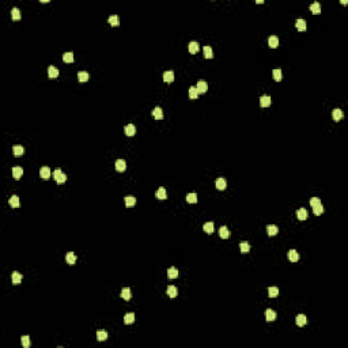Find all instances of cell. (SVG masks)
I'll return each mask as SVG.
<instances>
[{
    "label": "cell",
    "instance_id": "8fae6325",
    "mask_svg": "<svg viewBox=\"0 0 348 348\" xmlns=\"http://www.w3.org/2000/svg\"><path fill=\"white\" fill-rule=\"evenodd\" d=\"M152 117L155 118V120H162V118H163V110H162L159 106H156L155 109L152 110Z\"/></svg>",
    "mask_w": 348,
    "mask_h": 348
},
{
    "label": "cell",
    "instance_id": "e0dca14e",
    "mask_svg": "<svg viewBox=\"0 0 348 348\" xmlns=\"http://www.w3.org/2000/svg\"><path fill=\"white\" fill-rule=\"evenodd\" d=\"M271 97L269 95H263L260 98V105H261V107H268L269 105H271Z\"/></svg>",
    "mask_w": 348,
    "mask_h": 348
},
{
    "label": "cell",
    "instance_id": "d6a6232c",
    "mask_svg": "<svg viewBox=\"0 0 348 348\" xmlns=\"http://www.w3.org/2000/svg\"><path fill=\"white\" fill-rule=\"evenodd\" d=\"M203 230L206 231L207 234H212V233H214V230H215V228H214V223H212V222H207L206 225L203 226Z\"/></svg>",
    "mask_w": 348,
    "mask_h": 348
},
{
    "label": "cell",
    "instance_id": "d4e9b609",
    "mask_svg": "<svg viewBox=\"0 0 348 348\" xmlns=\"http://www.w3.org/2000/svg\"><path fill=\"white\" fill-rule=\"evenodd\" d=\"M307 211L305 208H301V209H298L296 211V218H298L299 220H306L307 219Z\"/></svg>",
    "mask_w": 348,
    "mask_h": 348
},
{
    "label": "cell",
    "instance_id": "e575fe53",
    "mask_svg": "<svg viewBox=\"0 0 348 348\" xmlns=\"http://www.w3.org/2000/svg\"><path fill=\"white\" fill-rule=\"evenodd\" d=\"M310 11L313 12V14H315V15H318L321 12V6H320V3H313L311 6H310Z\"/></svg>",
    "mask_w": 348,
    "mask_h": 348
},
{
    "label": "cell",
    "instance_id": "ee69618b",
    "mask_svg": "<svg viewBox=\"0 0 348 348\" xmlns=\"http://www.w3.org/2000/svg\"><path fill=\"white\" fill-rule=\"evenodd\" d=\"M204 57L206 59H212L214 55H212V48L211 46H204Z\"/></svg>",
    "mask_w": 348,
    "mask_h": 348
},
{
    "label": "cell",
    "instance_id": "484cf974",
    "mask_svg": "<svg viewBox=\"0 0 348 348\" xmlns=\"http://www.w3.org/2000/svg\"><path fill=\"white\" fill-rule=\"evenodd\" d=\"M167 277H169V279H176V277H178V269L174 268V267L169 268V271H167Z\"/></svg>",
    "mask_w": 348,
    "mask_h": 348
},
{
    "label": "cell",
    "instance_id": "bcb514c9",
    "mask_svg": "<svg viewBox=\"0 0 348 348\" xmlns=\"http://www.w3.org/2000/svg\"><path fill=\"white\" fill-rule=\"evenodd\" d=\"M313 212H314V215H317V216H318V215H321L324 212V207L321 206V204H320V206L313 207Z\"/></svg>",
    "mask_w": 348,
    "mask_h": 348
},
{
    "label": "cell",
    "instance_id": "4fadbf2b",
    "mask_svg": "<svg viewBox=\"0 0 348 348\" xmlns=\"http://www.w3.org/2000/svg\"><path fill=\"white\" fill-rule=\"evenodd\" d=\"M288 260L292 261V263H296V261L299 260V253L296 252V250H294V249L288 250Z\"/></svg>",
    "mask_w": 348,
    "mask_h": 348
},
{
    "label": "cell",
    "instance_id": "83f0119b",
    "mask_svg": "<svg viewBox=\"0 0 348 348\" xmlns=\"http://www.w3.org/2000/svg\"><path fill=\"white\" fill-rule=\"evenodd\" d=\"M12 152H14L15 156H21L25 154V148H23L22 145H14V147H12Z\"/></svg>",
    "mask_w": 348,
    "mask_h": 348
},
{
    "label": "cell",
    "instance_id": "7bdbcfd3",
    "mask_svg": "<svg viewBox=\"0 0 348 348\" xmlns=\"http://www.w3.org/2000/svg\"><path fill=\"white\" fill-rule=\"evenodd\" d=\"M11 18H12L14 21L21 19V12H19V10H18L17 7H14V8L11 10Z\"/></svg>",
    "mask_w": 348,
    "mask_h": 348
},
{
    "label": "cell",
    "instance_id": "7c38bea8",
    "mask_svg": "<svg viewBox=\"0 0 348 348\" xmlns=\"http://www.w3.org/2000/svg\"><path fill=\"white\" fill-rule=\"evenodd\" d=\"M125 169H126L125 161H124V159H117V161H116V170L121 173V171H124Z\"/></svg>",
    "mask_w": 348,
    "mask_h": 348
},
{
    "label": "cell",
    "instance_id": "8d00e7d4",
    "mask_svg": "<svg viewBox=\"0 0 348 348\" xmlns=\"http://www.w3.org/2000/svg\"><path fill=\"white\" fill-rule=\"evenodd\" d=\"M106 339H107L106 330H97V340L98 341H105Z\"/></svg>",
    "mask_w": 348,
    "mask_h": 348
},
{
    "label": "cell",
    "instance_id": "cb8c5ba5",
    "mask_svg": "<svg viewBox=\"0 0 348 348\" xmlns=\"http://www.w3.org/2000/svg\"><path fill=\"white\" fill-rule=\"evenodd\" d=\"M265 318H267V321H275L276 320V311L272 309H268L265 311Z\"/></svg>",
    "mask_w": 348,
    "mask_h": 348
},
{
    "label": "cell",
    "instance_id": "ffe728a7",
    "mask_svg": "<svg viewBox=\"0 0 348 348\" xmlns=\"http://www.w3.org/2000/svg\"><path fill=\"white\" fill-rule=\"evenodd\" d=\"M166 292L170 298H176V296L178 295V290H177V287H174V286H169Z\"/></svg>",
    "mask_w": 348,
    "mask_h": 348
},
{
    "label": "cell",
    "instance_id": "60d3db41",
    "mask_svg": "<svg viewBox=\"0 0 348 348\" xmlns=\"http://www.w3.org/2000/svg\"><path fill=\"white\" fill-rule=\"evenodd\" d=\"M21 344H22L23 348H29V347H30V337H29V336H22V337H21Z\"/></svg>",
    "mask_w": 348,
    "mask_h": 348
},
{
    "label": "cell",
    "instance_id": "52a82bcc",
    "mask_svg": "<svg viewBox=\"0 0 348 348\" xmlns=\"http://www.w3.org/2000/svg\"><path fill=\"white\" fill-rule=\"evenodd\" d=\"M163 80L166 83H171V82H174V72L173 71H166V72H163Z\"/></svg>",
    "mask_w": 348,
    "mask_h": 348
},
{
    "label": "cell",
    "instance_id": "7dc6e473",
    "mask_svg": "<svg viewBox=\"0 0 348 348\" xmlns=\"http://www.w3.org/2000/svg\"><path fill=\"white\" fill-rule=\"evenodd\" d=\"M320 204H321V200L318 197H311V199H310V206H311V207L320 206Z\"/></svg>",
    "mask_w": 348,
    "mask_h": 348
},
{
    "label": "cell",
    "instance_id": "4dcf8cb0",
    "mask_svg": "<svg viewBox=\"0 0 348 348\" xmlns=\"http://www.w3.org/2000/svg\"><path fill=\"white\" fill-rule=\"evenodd\" d=\"M107 22H109V25H112V26H118V25H120V19H118L117 15H110V17L107 18Z\"/></svg>",
    "mask_w": 348,
    "mask_h": 348
},
{
    "label": "cell",
    "instance_id": "277c9868",
    "mask_svg": "<svg viewBox=\"0 0 348 348\" xmlns=\"http://www.w3.org/2000/svg\"><path fill=\"white\" fill-rule=\"evenodd\" d=\"M295 322L298 326H305L307 324V317L305 314H298L295 318Z\"/></svg>",
    "mask_w": 348,
    "mask_h": 348
},
{
    "label": "cell",
    "instance_id": "f546056e",
    "mask_svg": "<svg viewBox=\"0 0 348 348\" xmlns=\"http://www.w3.org/2000/svg\"><path fill=\"white\" fill-rule=\"evenodd\" d=\"M8 204L12 208H18L19 207V197L18 196H11V199L8 200Z\"/></svg>",
    "mask_w": 348,
    "mask_h": 348
},
{
    "label": "cell",
    "instance_id": "836d02e7",
    "mask_svg": "<svg viewBox=\"0 0 348 348\" xmlns=\"http://www.w3.org/2000/svg\"><path fill=\"white\" fill-rule=\"evenodd\" d=\"M88 78H90V75H88L86 71L78 72V79H79V82H87Z\"/></svg>",
    "mask_w": 348,
    "mask_h": 348
},
{
    "label": "cell",
    "instance_id": "9a60e30c",
    "mask_svg": "<svg viewBox=\"0 0 348 348\" xmlns=\"http://www.w3.org/2000/svg\"><path fill=\"white\" fill-rule=\"evenodd\" d=\"M11 282H12V284H19L21 282H22V275L19 273V272H12V275H11Z\"/></svg>",
    "mask_w": 348,
    "mask_h": 348
},
{
    "label": "cell",
    "instance_id": "74e56055",
    "mask_svg": "<svg viewBox=\"0 0 348 348\" xmlns=\"http://www.w3.org/2000/svg\"><path fill=\"white\" fill-rule=\"evenodd\" d=\"M268 295L269 298H276L279 295V288L277 287H269L268 288Z\"/></svg>",
    "mask_w": 348,
    "mask_h": 348
},
{
    "label": "cell",
    "instance_id": "ac0fdd59",
    "mask_svg": "<svg viewBox=\"0 0 348 348\" xmlns=\"http://www.w3.org/2000/svg\"><path fill=\"white\" fill-rule=\"evenodd\" d=\"M226 180L225 178H216V181H215V187H216V189L219 190H225L226 189Z\"/></svg>",
    "mask_w": 348,
    "mask_h": 348
},
{
    "label": "cell",
    "instance_id": "f1b7e54d",
    "mask_svg": "<svg viewBox=\"0 0 348 348\" xmlns=\"http://www.w3.org/2000/svg\"><path fill=\"white\" fill-rule=\"evenodd\" d=\"M268 45L271 48H277V45H279V38H277L276 36H271L268 38Z\"/></svg>",
    "mask_w": 348,
    "mask_h": 348
},
{
    "label": "cell",
    "instance_id": "f35d334b",
    "mask_svg": "<svg viewBox=\"0 0 348 348\" xmlns=\"http://www.w3.org/2000/svg\"><path fill=\"white\" fill-rule=\"evenodd\" d=\"M197 97H199L197 88H196V86H192V87L189 88V98H190V99H196Z\"/></svg>",
    "mask_w": 348,
    "mask_h": 348
},
{
    "label": "cell",
    "instance_id": "7402d4cb",
    "mask_svg": "<svg viewBox=\"0 0 348 348\" xmlns=\"http://www.w3.org/2000/svg\"><path fill=\"white\" fill-rule=\"evenodd\" d=\"M188 49H189V52L192 53V55H196V53L199 52V49H200V46H199V42L192 41V42L189 44V48H188Z\"/></svg>",
    "mask_w": 348,
    "mask_h": 348
},
{
    "label": "cell",
    "instance_id": "30bf717a",
    "mask_svg": "<svg viewBox=\"0 0 348 348\" xmlns=\"http://www.w3.org/2000/svg\"><path fill=\"white\" fill-rule=\"evenodd\" d=\"M267 233H268L269 237H273L279 233V228H277V226H275V225H268L267 226Z\"/></svg>",
    "mask_w": 348,
    "mask_h": 348
},
{
    "label": "cell",
    "instance_id": "603a6c76",
    "mask_svg": "<svg viewBox=\"0 0 348 348\" xmlns=\"http://www.w3.org/2000/svg\"><path fill=\"white\" fill-rule=\"evenodd\" d=\"M65 261H67L68 264H71V265L76 263V256H75V253H74V252H68V253H67V254H65Z\"/></svg>",
    "mask_w": 348,
    "mask_h": 348
},
{
    "label": "cell",
    "instance_id": "d590c367",
    "mask_svg": "<svg viewBox=\"0 0 348 348\" xmlns=\"http://www.w3.org/2000/svg\"><path fill=\"white\" fill-rule=\"evenodd\" d=\"M63 61H64V63H72V61H74V53H72V52H65L63 55Z\"/></svg>",
    "mask_w": 348,
    "mask_h": 348
},
{
    "label": "cell",
    "instance_id": "f6af8a7d",
    "mask_svg": "<svg viewBox=\"0 0 348 348\" xmlns=\"http://www.w3.org/2000/svg\"><path fill=\"white\" fill-rule=\"evenodd\" d=\"M282 69H279V68H276V69H273V79L276 80V82H280L282 80Z\"/></svg>",
    "mask_w": 348,
    "mask_h": 348
},
{
    "label": "cell",
    "instance_id": "6da1fadb",
    "mask_svg": "<svg viewBox=\"0 0 348 348\" xmlns=\"http://www.w3.org/2000/svg\"><path fill=\"white\" fill-rule=\"evenodd\" d=\"M53 177H55L56 182H59V184H63V182L67 181V176L61 171V169H56L55 173H53Z\"/></svg>",
    "mask_w": 348,
    "mask_h": 348
},
{
    "label": "cell",
    "instance_id": "1f68e13d",
    "mask_svg": "<svg viewBox=\"0 0 348 348\" xmlns=\"http://www.w3.org/2000/svg\"><path fill=\"white\" fill-rule=\"evenodd\" d=\"M133 321H135V314H133V313H126V314L124 315V322H125L126 325L133 324Z\"/></svg>",
    "mask_w": 348,
    "mask_h": 348
},
{
    "label": "cell",
    "instance_id": "44dd1931",
    "mask_svg": "<svg viewBox=\"0 0 348 348\" xmlns=\"http://www.w3.org/2000/svg\"><path fill=\"white\" fill-rule=\"evenodd\" d=\"M121 298L123 299H125V301H129V299L132 298V294H131V288H128V287H125V288H123V291H121Z\"/></svg>",
    "mask_w": 348,
    "mask_h": 348
},
{
    "label": "cell",
    "instance_id": "8992f818",
    "mask_svg": "<svg viewBox=\"0 0 348 348\" xmlns=\"http://www.w3.org/2000/svg\"><path fill=\"white\" fill-rule=\"evenodd\" d=\"M124 132H125L126 136H133V135L136 133V126H135L133 124H128V125L124 128Z\"/></svg>",
    "mask_w": 348,
    "mask_h": 348
},
{
    "label": "cell",
    "instance_id": "b9f144b4",
    "mask_svg": "<svg viewBox=\"0 0 348 348\" xmlns=\"http://www.w3.org/2000/svg\"><path fill=\"white\" fill-rule=\"evenodd\" d=\"M187 201H188L189 204L197 203V195H196V193H189V195L187 196Z\"/></svg>",
    "mask_w": 348,
    "mask_h": 348
},
{
    "label": "cell",
    "instance_id": "d6986e66",
    "mask_svg": "<svg viewBox=\"0 0 348 348\" xmlns=\"http://www.w3.org/2000/svg\"><path fill=\"white\" fill-rule=\"evenodd\" d=\"M125 206L128 207V208H131V207H135V204H136V197L135 196H125Z\"/></svg>",
    "mask_w": 348,
    "mask_h": 348
},
{
    "label": "cell",
    "instance_id": "ba28073f",
    "mask_svg": "<svg viewBox=\"0 0 348 348\" xmlns=\"http://www.w3.org/2000/svg\"><path fill=\"white\" fill-rule=\"evenodd\" d=\"M219 235H220V238H223V239H227L228 237L231 235V233H230V230H228L226 226H222V227L219 228Z\"/></svg>",
    "mask_w": 348,
    "mask_h": 348
},
{
    "label": "cell",
    "instance_id": "7a4b0ae2",
    "mask_svg": "<svg viewBox=\"0 0 348 348\" xmlns=\"http://www.w3.org/2000/svg\"><path fill=\"white\" fill-rule=\"evenodd\" d=\"M196 88H197L199 94H204V93H207V90H208V85H207V82H204V80H199L197 85H196Z\"/></svg>",
    "mask_w": 348,
    "mask_h": 348
},
{
    "label": "cell",
    "instance_id": "5b68a950",
    "mask_svg": "<svg viewBox=\"0 0 348 348\" xmlns=\"http://www.w3.org/2000/svg\"><path fill=\"white\" fill-rule=\"evenodd\" d=\"M22 174H23V169L21 166L12 167V177H14L15 180H19L21 177H22Z\"/></svg>",
    "mask_w": 348,
    "mask_h": 348
},
{
    "label": "cell",
    "instance_id": "4316f807",
    "mask_svg": "<svg viewBox=\"0 0 348 348\" xmlns=\"http://www.w3.org/2000/svg\"><path fill=\"white\" fill-rule=\"evenodd\" d=\"M155 196H156V199H159V200H164V199L167 197V196H166V189H164L163 187L159 188V189L156 190Z\"/></svg>",
    "mask_w": 348,
    "mask_h": 348
},
{
    "label": "cell",
    "instance_id": "ab89813d",
    "mask_svg": "<svg viewBox=\"0 0 348 348\" xmlns=\"http://www.w3.org/2000/svg\"><path fill=\"white\" fill-rule=\"evenodd\" d=\"M239 250H241V253H247L250 250V245L247 244L246 241L241 242V244H239Z\"/></svg>",
    "mask_w": 348,
    "mask_h": 348
},
{
    "label": "cell",
    "instance_id": "3957f363",
    "mask_svg": "<svg viewBox=\"0 0 348 348\" xmlns=\"http://www.w3.org/2000/svg\"><path fill=\"white\" fill-rule=\"evenodd\" d=\"M40 176H41V178L44 180H48L50 176H52V173H50V169L48 166H44L40 169Z\"/></svg>",
    "mask_w": 348,
    "mask_h": 348
},
{
    "label": "cell",
    "instance_id": "2e32d148",
    "mask_svg": "<svg viewBox=\"0 0 348 348\" xmlns=\"http://www.w3.org/2000/svg\"><path fill=\"white\" fill-rule=\"evenodd\" d=\"M295 26H296V29H298L299 31H305V30H306V29H307L306 21H305V19H302V18H299V19L296 21Z\"/></svg>",
    "mask_w": 348,
    "mask_h": 348
},
{
    "label": "cell",
    "instance_id": "5bb4252c",
    "mask_svg": "<svg viewBox=\"0 0 348 348\" xmlns=\"http://www.w3.org/2000/svg\"><path fill=\"white\" fill-rule=\"evenodd\" d=\"M48 75H49L50 79H56V78L59 76V69L56 68L55 65H50L49 68H48Z\"/></svg>",
    "mask_w": 348,
    "mask_h": 348
},
{
    "label": "cell",
    "instance_id": "9c48e42d",
    "mask_svg": "<svg viewBox=\"0 0 348 348\" xmlns=\"http://www.w3.org/2000/svg\"><path fill=\"white\" fill-rule=\"evenodd\" d=\"M343 116H344V113H343L341 109H339V107H336V109H333V113H332V117H333L334 121H340L343 118Z\"/></svg>",
    "mask_w": 348,
    "mask_h": 348
}]
</instances>
